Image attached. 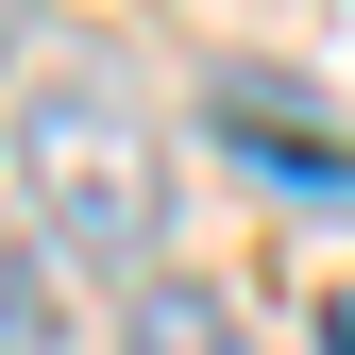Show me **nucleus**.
<instances>
[{
  "label": "nucleus",
  "mask_w": 355,
  "mask_h": 355,
  "mask_svg": "<svg viewBox=\"0 0 355 355\" xmlns=\"http://www.w3.org/2000/svg\"><path fill=\"white\" fill-rule=\"evenodd\" d=\"M136 355H254V322H237L220 288L169 271V288H136Z\"/></svg>",
  "instance_id": "7ed1b4c3"
},
{
  "label": "nucleus",
  "mask_w": 355,
  "mask_h": 355,
  "mask_svg": "<svg viewBox=\"0 0 355 355\" xmlns=\"http://www.w3.org/2000/svg\"><path fill=\"white\" fill-rule=\"evenodd\" d=\"M68 322H51V271H34V254H0V355H51Z\"/></svg>",
  "instance_id": "20e7f679"
},
{
  "label": "nucleus",
  "mask_w": 355,
  "mask_h": 355,
  "mask_svg": "<svg viewBox=\"0 0 355 355\" xmlns=\"http://www.w3.org/2000/svg\"><path fill=\"white\" fill-rule=\"evenodd\" d=\"M220 136H237L254 187H304V203H355V136H322L304 102H271L254 68H220Z\"/></svg>",
  "instance_id": "f03ea898"
},
{
  "label": "nucleus",
  "mask_w": 355,
  "mask_h": 355,
  "mask_svg": "<svg viewBox=\"0 0 355 355\" xmlns=\"http://www.w3.org/2000/svg\"><path fill=\"white\" fill-rule=\"evenodd\" d=\"M17 187L85 271H136L153 254V119H136V85H102V68L17 85Z\"/></svg>",
  "instance_id": "f257e3e1"
},
{
  "label": "nucleus",
  "mask_w": 355,
  "mask_h": 355,
  "mask_svg": "<svg viewBox=\"0 0 355 355\" xmlns=\"http://www.w3.org/2000/svg\"><path fill=\"white\" fill-rule=\"evenodd\" d=\"M322 355H355V304H322Z\"/></svg>",
  "instance_id": "39448f33"
}]
</instances>
